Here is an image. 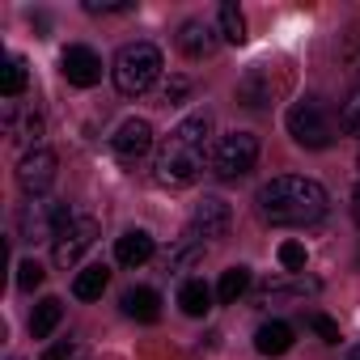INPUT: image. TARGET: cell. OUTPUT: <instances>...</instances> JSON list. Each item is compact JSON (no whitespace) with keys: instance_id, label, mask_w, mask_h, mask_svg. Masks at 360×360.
Listing matches in <instances>:
<instances>
[{"instance_id":"obj_31","label":"cell","mask_w":360,"mask_h":360,"mask_svg":"<svg viewBox=\"0 0 360 360\" xmlns=\"http://www.w3.org/2000/svg\"><path fill=\"white\" fill-rule=\"evenodd\" d=\"M72 356H77V343H72V339H60V343H51L39 360H72Z\"/></svg>"},{"instance_id":"obj_33","label":"cell","mask_w":360,"mask_h":360,"mask_svg":"<svg viewBox=\"0 0 360 360\" xmlns=\"http://www.w3.org/2000/svg\"><path fill=\"white\" fill-rule=\"evenodd\" d=\"M347 360H360V343H356V347H352V352H347Z\"/></svg>"},{"instance_id":"obj_22","label":"cell","mask_w":360,"mask_h":360,"mask_svg":"<svg viewBox=\"0 0 360 360\" xmlns=\"http://www.w3.org/2000/svg\"><path fill=\"white\" fill-rule=\"evenodd\" d=\"M30 85V72H26V60L22 56H5V68H0V94H5L9 102L22 98Z\"/></svg>"},{"instance_id":"obj_19","label":"cell","mask_w":360,"mask_h":360,"mask_svg":"<svg viewBox=\"0 0 360 360\" xmlns=\"http://www.w3.org/2000/svg\"><path fill=\"white\" fill-rule=\"evenodd\" d=\"M200 259H204V242L191 238V233H183V238L165 250V271H187V267H195Z\"/></svg>"},{"instance_id":"obj_24","label":"cell","mask_w":360,"mask_h":360,"mask_svg":"<svg viewBox=\"0 0 360 360\" xmlns=\"http://www.w3.org/2000/svg\"><path fill=\"white\" fill-rule=\"evenodd\" d=\"M217 30H221V39L233 43V47L246 43V18H242V9L233 5V0H225V5H221V13H217Z\"/></svg>"},{"instance_id":"obj_29","label":"cell","mask_w":360,"mask_h":360,"mask_svg":"<svg viewBox=\"0 0 360 360\" xmlns=\"http://www.w3.org/2000/svg\"><path fill=\"white\" fill-rule=\"evenodd\" d=\"M280 263H284L288 271H305V246H301V242H284V246H280Z\"/></svg>"},{"instance_id":"obj_25","label":"cell","mask_w":360,"mask_h":360,"mask_svg":"<svg viewBox=\"0 0 360 360\" xmlns=\"http://www.w3.org/2000/svg\"><path fill=\"white\" fill-rule=\"evenodd\" d=\"M43 280H47V271H43L39 259H22V263H18V288H22V292H34Z\"/></svg>"},{"instance_id":"obj_17","label":"cell","mask_w":360,"mask_h":360,"mask_svg":"<svg viewBox=\"0 0 360 360\" xmlns=\"http://www.w3.org/2000/svg\"><path fill=\"white\" fill-rule=\"evenodd\" d=\"M255 347H259V356H284V352L292 347V326L280 322V318L263 322V326L255 330Z\"/></svg>"},{"instance_id":"obj_9","label":"cell","mask_w":360,"mask_h":360,"mask_svg":"<svg viewBox=\"0 0 360 360\" xmlns=\"http://www.w3.org/2000/svg\"><path fill=\"white\" fill-rule=\"evenodd\" d=\"M229 225H233V208H229L221 195H204V200L195 204V212H191L187 233L200 238V242H217V238L229 233Z\"/></svg>"},{"instance_id":"obj_5","label":"cell","mask_w":360,"mask_h":360,"mask_svg":"<svg viewBox=\"0 0 360 360\" xmlns=\"http://www.w3.org/2000/svg\"><path fill=\"white\" fill-rule=\"evenodd\" d=\"M288 136H292L301 148H330V144H335V123H330V115H326L322 102L301 98V102H292V110H288Z\"/></svg>"},{"instance_id":"obj_14","label":"cell","mask_w":360,"mask_h":360,"mask_svg":"<svg viewBox=\"0 0 360 360\" xmlns=\"http://www.w3.org/2000/svg\"><path fill=\"white\" fill-rule=\"evenodd\" d=\"M153 255H157V242H153L148 229H127V233L115 242V263H119V267H140V263H148Z\"/></svg>"},{"instance_id":"obj_23","label":"cell","mask_w":360,"mask_h":360,"mask_svg":"<svg viewBox=\"0 0 360 360\" xmlns=\"http://www.w3.org/2000/svg\"><path fill=\"white\" fill-rule=\"evenodd\" d=\"M250 288V267L233 263L229 271H221V284H217V301L221 305H238V297Z\"/></svg>"},{"instance_id":"obj_11","label":"cell","mask_w":360,"mask_h":360,"mask_svg":"<svg viewBox=\"0 0 360 360\" xmlns=\"http://www.w3.org/2000/svg\"><path fill=\"white\" fill-rule=\"evenodd\" d=\"M153 148V123L148 119H123L119 131L110 136V153L119 161H140Z\"/></svg>"},{"instance_id":"obj_2","label":"cell","mask_w":360,"mask_h":360,"mask_svg":"<svg viewBox=\"0 0 360 360\" xmlns=\"http://www.w3.org/2000/svg\"><path fill=\"white\" fill-rule=\"evenodd\" d=\"M255 208L267 225L276 229H301V225H314L326 217L330 208V195L322 183H314V178H297V174H280L271 178V183L259 187L255 195Z\"/></svg>"},{"instance_id":"obj_13","label":"cell","mask_w":360,"mask_h":360,"mask_svg":"<svg viewBox=\"0 0 360 360\" xmlns=\"http://www.w3.org/2000/svg\"><path fill=\"white\" fill-rule=\"evenodd\" d=\"M271 98H276V77H271L267 64H255V68L238 81V102L250 106V110H263V106H271Z\"/></svg>"},{"instance_id":"obj_30","label":"cell","mask_w":360,"mask_h":360,"mask_svg":"<svg viewBox=\"0 0 360 360\" xmlns=\"http://www.w3.org/2000/svg\"><path fill=\"white\" fill-rule=\"evenodd\" d=\"M131 0H85V13H131Z\"/></svg>"},{"instance_id":"obj_26","label":"cell","mask_w":360,"mask_h":360,"mask_svg":"<svg viewBox=\"0 0 360 360\" xmlns=\"http://www.w3.org/2000/svg\"><path fill=\"white\" fill-rule=\"evenodd\" d=\"M339 131L343 136H360V89H352V98L339 110Z\"/></svg>"},{"instance_id":"obj_7","label":"cell","mask_w":360,"mask_h":360,"mask_svg":"<svg viewBox=\"0 0 360 360\" xmlns=\"http://www.w3.org/2000/svg\"><path fill=\"white\" fill-rule=\"evenodd\" d=\"M94 242H98V221H94L89 212H77V217L56 233V242H51V259H56V267H64V271L77 267Z\"/></svg>"},{"instance_id":"obj_20","label":"cell","mask_w":360,"mask_h":360,"mask_svg":"<svg viewBox=\"0 0 360 360\" xmlns=\"http://www.w3.org/2000/svg\"><path fill=\"white\" fill-rule=\"evenodd\" d=\"M60 322H64V301H60V297H43V301L34 305V314H30V335H34V339H47Z\"/></svg>"},{"instance_id":"obj_4","label":"cell","mask_w":360,"mask_h":360,"mask_svg":"<svg viewBox=\"0 0 360 360\" xmlns=\"http://www.w3.org/2000/svg\"><path fill=\"white\" fill-rule=\"evenodd\" d=\"M255 161H259V136L255 131H229L217 140L208 169L221 183H238V178H246L255 169Z\"/></svg>"},{"instance_id":"obj_8","label":"cell","mask_w":360,"mask_h":360,"mask_svg":"<svg viewBox=\"0 0 360 360\" xmlns=\"http://www.w3.org/2000/svg\"><path fill=\"white\" fill-rule=\"evenodd\" d=\"M56 169H60V161L51 148H30L18 161V187L30 200H43V191H51V183H56Z\"/></svg>"},{"instance_id":"obj_16","label":"cell","mask_w":360,"mask_h":360,"mask_svg":"<svg viewBox=\"0 0 360 360\" xmlns=\"http://www.w3.org/2000/svg\"><path fill=\"white\" fill-rule=\"evenodd\" d=\"M5 131H9L18 144L39 148V136H43V115H39V110L18 115V106H5Z\"/></svg>"},{"instance_id":"obj_18","label":"cell","mask_w":360,"mask_h":360,"mask_svg":"<svg viewBox=\"0 0 360 360\" xmlns=\"http://www.w3.org/2000/svg\"><path fill=\"white\" fill-rule=\"evenodd\" d=\"M106 284H110V267H106V263H89L85 271H77L72 297H77V301H98V297L106 292Z\"/></svg>"},{"instance_id":"obj_3","label":"cell","mask_w":360,"mask_h":360,"mask_svg":"<svg viewBox=\"0 0 360 360\" xmlns=\"http://www.w3.org/2000/svg\"><path fill=\"white\" fill-rule=\"evenodd\" d=\"M110 77H115V89L123 98H140L161 81V51L153 43H127V47H119Z\"/></svg>"},{"instance_id":"obj_6","label":"cell","mask_w":360,"mask_h":360,"mask_svg":"<svg viewBox=\"0 0 360 360\" xmlns=\"http://www.w3.org/2000/svg\"><path fill=\"white\" fill-rule=\"evenodd\" d=\"M77 212L64 204V200H30L22 212H18V238L22 242H56V233L72 221Z\"/></svg>"},{"instance_id":"obj_21","label":"cell","mask_w":360,"mask_h":360,"mask_svg":"<svg viewBox=\"0 0 360 360\" xmlns=\"http://www.w3.org/2000/svg\"><path fill=\"white\" fill-rule=\"evenodd\" d=\"M178 305H183L187 318H204L212 309V288L204 280H187L183 288H178Z\"/></svg>"},{"instance_id":"obj_27","label":"cell","mask_w":360,"mask_h":360,"mask_svg":"<svg viewBox=\"0 0 360 360\" xmlns=\"http://www.w3.org/2000/svg\"><path fill=\"white\" fill-rule=\"evenodd\" d=\"M187 94H191V77H183V72H174V77L161 85V102H165V106H178Z\"/></svg>"},{"instance_id":"obj_10","label":"cell","mask_w":360,"mask_h":360,"mask_svg":"<svg viewBox=\"0 0 360 360\" xmlns=\"http://www.w3.org/2000/svg\"><path fill=\"white\" fill-rule=\"evenodd\" d=\"M60 72H64V81H68V85L89 89V85H98V81H102V56H98L94 47L72 43V47H64V56H60Z\"/></svg>"},{"instance_id":"obj_32","label":"cell","mask_w":360,"mask_h":360,"mask_svg":"<svg viewBox=\"0 0 360 360\" xmlns=\"http://www.w3.org/2000/svg\"><path fill=\"white\" fill-rule=\"evenodd\" d=\"M352 217H356V225H360V187L352 191Z\"/></svg>"},{"instance_id":"obj_34","label":"cell","mask_w":360,"mask_h":360,"mask_svg":"<svg viewBox=\"0 0 360 360\" xmlns=\"http://www.w3.org/2000/svg\"><path fill=\"white\" fill-rule=\"evenodd\" d=\"M356 165H360V153H356Z\"/></svg>"},{"instance_id":"obj_15","label":"cell","mask_w":360,"mask_h":360,"mask_svg":"<svg viewBox=\"0 0 360 360\" xmlns=\"http://www.w3.org/2000/svg\"><path fill=\"white\" fill-rule=\"evenodd\" d=\"M119 305H123V314H127L131 322H157V318H161V297H157V288H144V284L127 288V292L119 297Z\"/></svg>"},{"instance_id":"obj_28","label":"cell","mask_w":360,"mask_h":360,"mask_svg":"<svg viewBox=\"0 0 360 360\" xmlns=\"http://www.w3.org/2000/svg\"><path fill=\"white\" fill-rule=\"evenodd\" d=\"M309 330H314L322 343H339V322L326 318V314H309Z\"/></svg>"},{"instance_id":"obj_12","label":"cell","mask_w":360,"mask_h":360,"mask_svg":"<svg viewBox=\"0 0 360 360\" xmlns=\"http://www.w3.org/2000/svg\"><path fill=\"white\" fill-rule=\"evenodd\" d=\"M217 47H221V30L212 22H204V18H191V22H183V30H178V51L187 60H208Z\"/></svg>"},{"instance_id":"obj_1","label":"cell","mask_w":360,"mask_h":360,"mask_svg":"<svg viewBox=\"0 0 360 360\" xmlns=\"http://www.w3.org/2000/svg\"><path fill=\"white\" fill-rule=\"evenodd\" d=\"M208 136H212V115H208V110L187 115L183 123H178V127L161 140V148H157V161H153L157 183H161V187H174V191L200 183L204 161H212V157H208Z\"/></svg>"}]
</instances>
